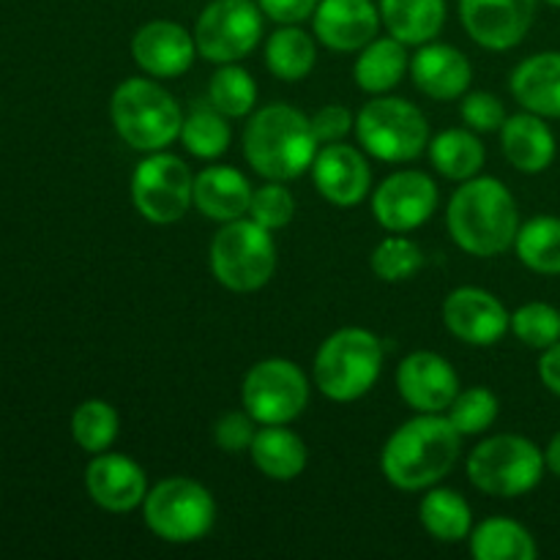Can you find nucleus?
<instances>
[{
  "label": "nucleus",
  "instance_id": "obj_46",
  "mask_svg": "<svg viewBox=\"0 0 560 560\" xmlns=\"http://www.w3.org/2000/svg\"><path fill=\"white\" fill-rule=\"evenodd\" d=\"M550 5H556V9H560V0H547Z\"/></svg>",
  "mask_w": 560,
  "mask_h": 560
},
{
  "label": "nucleus",
  "instance_id": "obj_11",
  "mask_svg": "<svg viewBox=\"0 0 560 560\" xmlns=\"http://www.w3.org/2000/svg\"><path fill=\"white\" fill-rule=\"evenodd\" d=\"M262 36V11L257 0H211L195 25L197 55L208 63H238Z\"/></svg>",
  "mask_w": 560,
  "mask_h": 560
},
{
  "label": "nucleus",
  "instance_id": "obj_23",
  "mask_svg": "<svg viewBox=\"0 0 560 560\" xmlns=\"http://www.w3.org/2000/svg\"><path fill=\"white\" fill-rule=\"evenodd\" d=\"M501 148L514 170L525 175L545 173L556 159V137L545 118L536 113H520L501 126Z\"/></svg>",
  "mask_w": 560,
  "mask_h": 560
},
{
  "label": "nucleus",
  "instance_id": "obj_39",
  "mask_svg": "<svg viewBox=\"0 0 560 560\" xmlns=\"http://www.w3.org/2000/svg\"><path fill=\"white\" fill-rule=\"evenodd\" d=\"M246 217L255 219L257 224L268 228L271 233L288 228L295 217V197L290 195V189H284V180H268L260 189L252 191Z\"/></svg>",
  "mask_w": 560,
  "mask_h": 560
},
{
  "label": "nucleus",
  "instance_id": "obj_34",
  "mask_svg": "<svg viewBox=\"0 0 560 560\" xmlns=\"http://www.w3.org/2000/svg\"><path fill=\"white\" fill-rule=\"evenodd\" d=\"M208 102L228 118H244L257 107V82L244 66L222 63L208 82Z\"/></svg>",
  "mask_w": 560,
  "mask_h": 560
},
{
  "label": "nucleus",
  "instance_id": "obj_10",
  "mask_svg": "<svg viewBox=\"0 0 560 560\" xmlns=\"http://www.w3.org/2000/svg\"><path fill=\"white\" fill-rule=\"evenodd\" d=\"M131 202L142 219L153 224H173L195 206V175L175 153L153 151L131 175Z\"/></svg>",
  "mask_w": 560,
  "mask_h": 560
},
{
  "label": "nucleus",
  "instance_id": "obj_30",
  "mask_svg": "<svg viewBox=\"0 0 560 560\" xmlns=\"http://www.w3.org/2000/svg\"><path fill=\"white\" fill-rule=\"evenodd\" d=\"M438 173L448 180H470L485 167V145L474 129H446L427 145Z\"/></svg>",
  "mask_w": 560,
  "mask_h": 560
},
{
  "label": "nucleus",
  "instance_id": "obj_38",
  "mask_svg": "<svg viewBox=\"0 0 560 560\" xmlns=\"http://www.w3.org/2000/svg\"><path fill=\"white\" fill-rule=\"evenodd\" d=\"M512 331L528 348H552L560 342V312L545 301H530L512 315Z\"/></svg>",
  "mask_w": 560,
  "mask_h": 560
},
{
  "label": "nucleus",
  "instance_id": "obj_17",
  "mask_svg": "<svg viewBox=\"0 0 560 560\" xmlns=\"http://www.w3.org/2000/svg\"><path fill=\"white\" fill-rule=\"evenodd\" d=\"M312 180L317 195L331 206L353 208L366 200L372 189V170L364 153L345 142H331L317 151L312 162Z\"/></svg>",
  "mask_w": 560,
  "mask_h": 560
},
{
  "label": "nucleus",
  "instance_id": "obj_12",
  "mask_svg": "<svg viewBox=\"0 0 560 560\" xmlns=\"http://www.w3.org/2000/svg\"><path fill=\"white\" fill-rule=\"evenodd\" d=\"M244 408L257 424H290L310 402V381L290 359L257 361L241 386Z\"/></svg>",
  "mask_w": 560,
  "mask_h": 560
},
{
  "label": "nucleus",
  "instance_id": "obj_40",
  "mask_svg": "<svg viewBox=\"0 0 560 560\" xmlns=\"http://www.w3.org/2000/svg\"><path fill=\"white\" fill-rule=\"evenodd\" d=\"M257 435V421L249 410H230L222 419L213 424V441L222 452L228 454H241L249 452L252 441Z\"/></svg>",
  "mask_w": 560,
  "mask_h": 560
},
{
  "label": "nucleus",
  "instance_id": "obj_36",
  "mask_svg": "<svg viewBox=\"0 0 560 560\" xmlns=\"http://www.w3.org/2000/svg\"><path fill=\"white\" fill-rule=\"evenodd\" d=\"M498 413H501V399L485 386L459 388V394L446 410L448 421L463 438L481 435V432L490 430L498 421Z\"/></svg>",
  "mask_w": 560,
  "mask_h": 560
},
{
  "label": "nucleus",
  "instance_id": "obj_2",
  "mask_svg": "<svg viewBox=\"0 0 560 560\" xmlns=\"http://www.w3.org/2000/svg\"><path fill=\"white\" fill-rule=\"evenodd\" d=\"M448 235L474 257H498L512 249L520 233L517 200L506 184L490 175L463 180L448 200Z\"/></svg>",
  "mask_w": 560,
  "mask_h": 560
},
{
  "label": "nucleus",
  "instance_id": "obj_26",
  "mask_svg": "<svg viewBox=\"0 0 560 560\" xmlns=\"http://www.w3.org/2000/svg\"><path fill=\"white\" fill-rule=\"evenodd\" d=\"M410 71L408 44L394 38L392 33L383 38H372L364 49H359L353 77L355 85L372 96H383L392 88H397Z\"/></svg>",
  "mask_w": 560,
  "mask_h": 560
},
{
  "label": "nucleus",
  "instance_id": "obj_3",
  "mask_svg": "<svg viewBox=\"0 0 560 560\" xmlns=\"http://www.w3.org/2000/svg\"><path fill=\"white\" fill-rule=\"evenodd\" d=\"M320 142L312 120L290 104L255 109L244 129V156L266 180H295L312 170Z\"/></svg>",
  "mask_w": 560,
  "mask_h": 560
},
{
  "label": "nucleus",
  "instance_id": "obj_22",
  "mask_svg": "<svg viewBox=\"0 0 560 560\" xmlns=\"http://www.w3.org/2000/svg\"><path fill=\"white\" fill-rule=\"evenodd\" d=\"M252 184L228 164H213L195 175V208L211 222H235L249 213Z\"/></svg>",
  "mask_w": 560,
  "mask_h": 560
},
{
  "label": "nucleus",
  "instance_id": "obj_37",
  "mask_svg": "<svg viewBox=\"0 0 560 560\" xmlns=\"http://www.w3.org/2000/svg\"><path fill=\"white\" fill-rule=\"evenodd\" d=\"M370 266L381 282H408L421 271L424 255L416 241L405 238V235H388L370 255Z\"/></svg>",
  "mask_w": 560,
  "mask_h": 560
},
{
  "label": "nucleus",
  "instance_id": "obj_41",
  "mask_svg": "<svg viewBox=\"0 0 560 560\" xmlns=\"http://www.w3.org/2000/svg\"><path fill=\"white\" fill-rule=\"evenodd\" d=\"M459 113H463L468 129L474 131H501V126L506 124V109H503L501 98L490 91L465 93Z\"/></svg>",
  "mask_w": 560,
  "mask_h": 560
},
{
  "label": "nucleus",
  "instance_id": "obj_35",
  "mask_svg": "<svg viewBox=\"0 0 560 560\" xmlns=\"http://www.w3.org/2000/svg\"><path fill=\"white\" fill-rule=\"evenodd\" d=\"M118 413L104 399H88V402L77 405L74 416H71V438L88 454L109 452V446L118 438Z\"/></svg>",
  "mask_w": 560,
  "mask_h": 560
},
{
  "label": "nucleus",
  "instance_id": "obj_27",
  "mask_svg": "<svg viewBox=\"0 0 560 560\" xmlns=\"http://www.w3.org/2000/svg\"><path fill=\"white\" fill-rule=\"evenodd\" d=\"M381 20L408 47L435 42L446 25V0H377Z\"/></svg>",
  "mask_w": 560,
  "mask_h": 560
},
{
  "label": "nucleus",
  "instance_id": "obj_7",
  "mask_svg": "<svg viewBox=\"0 0 560 560\" xmlns=\"http://www.w3.org/2000/svg\"><path fill=\"white\" fill-rule=\"evenodd\" d=\"M545 452L523 435H492L468 457V479L492 498H520L536 490L545 476Z\"/></svg>",
  "mask_w": 560,
  "mask_h": 560
},
{
  "label": "nucleus",
  "instance_id": "obj_31",
  "mask_svg": "<svg viewBox=\"0 0 560 560\" xmlns=\"http://www.w3.org/2000/svg\"><path fill=\"white\" fill-rule=\"evenodd\" d=\"M315 38L299 25H279L266 42V66L277 80L299 82L315 69Z\"/></svg>",
  "mask_w": 560,
  "mask_h": 560
},
{
  "label": "nucleus",
  "instance_id": "obj_32",
  "mask_svg": "<svg viewBox=\"0 0 560 560\" xmlns=\"http://www.w3.org/2000/svg\"><path fill=\"white\" fill-rule=\"evenodd\" d=\"M228 120V115L219 113L206 98V104H197V107H191L184 115L178 137L191 156L211 162V159L222 156L230 148V140H233V131H230Z\"/></svg>",
  "mask_w": 560,
  "mask_h": 560
},
{
  "label": "nucleus",
  "instance_id": "obj_33",
  "mask_svg": "<svg viewBox=\"0 0 560 560\" xmlns=\"http://www.w3.org/2000/svg\"><path fill=\"white\" fill-rule=\"evenodd\" d=\"M514 252L525 268L545 277L560 273V219L558 217H534L520 224L514 238Z\"/></svg>",
  "mask_w": 560,
  "mask_h": 560
},
{
  "label": "nucleus",
  "instance_id": "obj_16",
  "mask_svg": "<svg viewBox=\"0 0 560 560\" xmlns=\"http://www.w3.org/2000/svg\"><path fill=\"white\" fill-rule=\"evenodd\" d=\"M397 388L416 413H446L459 394V377L443 355L416 350L399 364Z\"/></svg>",
  "mask_w": 560,
  "mask_h": 560
},
{
  "label": "nucleus",
  "instance_id": "obj_24",
  "mask_svg": "<svg viewBox=\"0 0 560 560\" xmlns=\"http://www.w3.org/2000/svg\"><path fill=\"white\" fill-rule=\"evenodd\" d=\"M512 96L528 113L560 118V52H539L525 58L512 71Z\"/></svg>",
  "mask_w": 560,
  "mask_h": 560
},
{
  "label": "nucleus",
  "instance_id": "obj_1",
  "mask_svg": "<svg viewBox=\"0 0 560 560\" xmlns=\"http://www.w3.org/2000/svg\"><path fill=\"white\" fill-rule=\"evenodd\" d=\"M459 452L463 435L446 413H419L392 432L383 446L381 470L397 490H430L452 474Z\"/></svg>",
  "mask_w": 560,
  "mask_h": 560
},
{
  "label": "nucleus",
  "instance_id": "obj_21",
  "mask_svg": "<svg viewBox=\"0 0 560 560\" xmlns=\"http://www.w3.org/2000/svg\"><path fill=\"white\" fill-rule=\"evenodd\" d=\"M410 77L424 96L435 98V102H454L468 93L474 66H470L468 55L459 52L452 44L427 42L410 60Z\"/></svg>",
  "mask_w": 560,
  "mask_h": 560
},
{
  "label": "nucleus",
  "instance_id": "obj_14",
  "mask_svg": "<svg viewBox=\"0 0 560 560\" xmlns=\"http://www.w3.org/2000/svg\"><path fill=\"white\" fill-rule=\"evenodd\" d=\"M459 20L479 47L503 52L528 36L536 0H459Z\"/></svg>",
  "mask_w": 560,
  "mask_h": 560
},
{
  "label": "nucleus",
  "instance_id": "obj_5",
  "mask_svg": "<svg viewBox=\"0 0 560 560\" xmlns=\"http://www.w3.org/2000/svg\"><path fill=\"white\" fill-rule=\"evenodd\" d=\"M383 372V342L366 328H339L317 348L315 386L334 402H355Z\"/></svg>",
  "mask_w": 560,
  "mask_h": 560
},
{
  "label": "nucleus",
  "instance_id": "obj_42",
  "mask_svg": "<svg viewBox=\"0 0 560 560\" xmlns=\"http://www.w3.org/2000/svg\"><path fill=\"white\" fill-rule=\"evenodd\" d=\"M312 131H315L320 145H331V142H342L355 129V118L348 107L342 104H326L312 115Z\"/></svg>",
  "mask_w": 560,
  "mask_h": 560
},
{
  "label": "nucleus",
  "instance_id": "obj_45",
  "mask_svg": "<svg viewBox=\"0 0 560 560\" xmlns=\"http://www.w3.org/2000/svg\"><path fill=\"white\" fill-rule=\"evenodd\" d=\"M545 463H547V470H550V474H556L560 479V432L558 435H552V441L547 443Z\"/></svg>",
  "mask_w": 560,
  "mask_h": 560
},
{
  "label": "nucleus",
  "instance_id": "obj_19",
  "mask_svg": "<svg viewBox=\"0 0 560 560\" xmlns=\"http://www.w3.org/2000/svg\"><path fill=\"white\" fill-rule=\"evenodd\" d=\"M85 490L98 509L113 514L135 512L148 495L145 470L124 454H93L85 470Z\"/></svg>",
  "mask_w": 560,
  "mask_h": 560
},
{
  "label": "nucleus",
  "instance_id": "obj_28",
  "mask_svg": "<svg viewBox=\"0 0 560 560\" xmlns=\"http://www.w3.org/2000/svg\"><path fill=\"white\" fill-rule=\"evenodd\" d=\"M468 545L476 560H534L539 556L530 530L509 517H490L474 525Z\"/></svg>",
  "mask_w": 560,
  "mask_h": 560
},
{
  "label": "nucleus",
  "instance_id": "obj_44",
  "mask_svg": "<svg viewBox=\"0 0 560 560\" xmlns=\"http://www.w3.org/2000/svg\"><path fill=\"white\" fill-rule=\"evenodd\" d=\"M539 377L541 383L556 394V397H560V342L552 345V348L541 350Z\"/></svg>",
  "mask_w": 560,
  "mask_h": 560
},
{
  "label": "nucleus",
  "instance_id": "obj_20",
  "mask_svg": "<svg viewBox=\"0 0 560 560\" xmlns=\"http://www.w3.org/2000/svg\"><path fill=\"white\" fill-rule=\"evenodd\" d=\"M381 9L372 0H320L312 14L317 42L334 52H359L381 31Z\"/></svg>",
  "mask_w": 560,
  "mask_h": 560
},
{
  "label": "nucleus",
  "instance_id": "obj_13",
  "mask_svg": "<svg viewBox=\"0 0 560 560\" xmlns=\"http://www.w3.org/2000/svg\"><path fill=\"white\" fill-rule=\"evenodd\" d=\"M438 208V186L421 170H397L372 191V213L388 233L421 228Z\"/></svg>",
  "mask_w": 560,
  "mask_h": 560
},
{
  "label": "nucleus",
  "instance_id": "obj_6",
  "mask_svg": "<svg viewBox=\"0 0 560 560\" xmlns=\"http://www.w3.org/2000/svg\"><path fill=\"white\" fill-rule=\"evenodd\" d=\"M208 260L222 288L233 293H255L266 288L277 271V244L271 230L255 219L241 217L235 222H224L213 235Z\"/></svg>",
  "mask_w": 560,
  "mask_h": 560
},
{
  "label": "nucleus",
  "instance_id": "obj_8",
  "mask_svg": "<svg viewBox=\"0 0 560 560\" xmlns=\"http://www.w3.org/2000/svg\"><path fill=\"white\" fill-rule=\"evenodd\" d=\"M359 145L377 162L405 164L430 145V124L408 98L375 96L355 115Z\"/></svg>",
  "mask_w": 560,
  "mask_h": 560
},
{
  "label": "nucleus",
  "instance_id": "obj_18",
  "mask_svg": "<svg viewBox=\"0 0 560 560\" xmlns=\"http://www.w3.org/2000/svg\"><path fill=\"white\" fill-rule=\"evenodd\" d=\"M135 63L156 80H173L186 74L195 63V33L173 20H151L131 38Z\"/></svg>",
  "mask_w": 560,
  "mask_h": 560
},
{
  "label": "nucleus",
  "instance_id": "obj_29",
  "mask_svg": "<svg viewBox=\"0 0 560 560\" xmlns=\"http://www.w3.org/2000/svg\"><path fill=\"white\" fill-rule=\"evenodd\" d=\"M419 520L427 534L443 545L465 541L474 530V512L457 490L430 487L419 503Z\"/></svg>",
  "mask_w": 560,
  "mask_h": 560
},
{
  "label": "nucleus",
  "instance_id": "obj_4",
  "mask_svg": "<svg viewBox=\"0 0 560 560\" xmlns=\"http://www.w3.org/2000/svg\"><path fill=\"white\" fill-rule=\"evenodd\" d=\"M109 118L120 140L142 153L173 145L184 124V113L173 93L148 77H129L115 88L109 98Z\"/></svg>",
  "mask_w": 560,
  "mask_h": 560
},
{
  "label": "nucleus",
  "instance_id": "obj_43",
  "mask_svg": "<svg viewBox=\"0 0 560 560\" xmlns=\"http://www.w3.org/2000/svg\"><path fill=\"white\" fill-rule=\"evenodd\" d=\"M320 0H257L262 14L273 20L277 25H301L315 14Z\"/></svg>",
  "mask_w": 560,
  "mask_h": 560
},
{
  "label": "nucleus",
  "instance_id": "obj_9",
  "mask_svg": "<svg viewBox=\"0 0 560 560\" xmlns=\"http://www.w3.org/2000/svg\"><path fill=\"white\" fill-rule=\"evenodd\" d=\"M142 520L162 541L191 545L211 534L217 523V501L200 481L173 476L148 490Z\"/></svg>",
  "mask_w": 560,
  "mask_h": 560
},
{
  "label": "nucleus",
  "instance_id": "obj_25",
  "mask_svg": "<svg viewBox=\"0 0 560 560\" xmlns=\"http://www.w3.org/2000/svg\"><path fill=\"white\" fill-rule=\"evenodd\" d=\"M249 457L266 479L293 481L304 474L310 452L306 443L288 430V424H262L252 441Z\"/></svg>",
  "mask_w": 560,
  "mask_h": 560
},
{
  "label": "nucleus",
  "instance_id": "obj_15",
  "mask_svg": "<svg viewBox=\"0 0 560 560\" xmlns=\"http://www.w3.org/2000/svg\"><path fill=\"white\" fill-rule=\"evenodd\" d=\"M443 323L465 345L490 348L512 328V315L501 299L481 288H457L443 301Z\"/></svg>",
  "mask_w": 560,
  "mask_h": 560
}]
</instances>
